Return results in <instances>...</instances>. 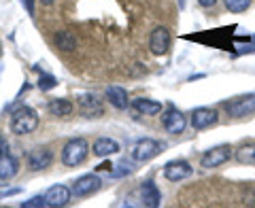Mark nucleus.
Listing matches in <instances>:
<instances>
[{"label": "nucleus", "instance_id": "nucleus-1", "mask_svg": "<svg viewBox=\"0 0 255 208\" xmlns=\"http://www.w3.org/2000/svg\"><path fill=\"white\" fill-rule=\"evenodd\" d=\"M38 127V115L34 108L30 106H21L11 115V132L17 136H26L32 134Z\"/></svg>", "mask_w": 255, "mask_h": 208}, {"label": "nucleus", "instance_id": "nucleus-2", "mask_svg": "<svg viewBox=\"0 0 255 208\" xmlns=\"http://www.w3.org/2000/svg\"><path fill=\"white\" fill-rule=\"evenodd\" d=\"M87 153H90V142L85 138H70L62 149V164L75 168L85 162Z\"/></svg>", "mask_w": 255, "mask_h": 208}, {"label": "nucleus", "instance_id": "nucleus-3", "mask_svg": "<svg viewBox=\"0 0 255 208\" xmlns=\"http://www.w3.org/2000/svg\"><path fill=\"white\" fill-rule=\"evenodd\" d=\"M226 113L234 119H243V117H249L255 113V94H247L241 96V98H234L223 104Z\"/></svg>", "mask_w": 255, "mask_h": 208}, {"label": "nucleus", "instance_id": "nucleus-4", "mask_svg": "<svg viewBox=\"0 0 255 208\" xmlns=\"http://www.w3.org/2000/svg\"><path fill=\"white\" fill-rule=\"evenodd\" d=\"M159 151H162V145H159L157 140H153V138H140L136 145L132 147L130 157L134 159V162L145 164V162H151L153 157H157Z\"/></svg>", "mask_w": 255, "mask_h": 208}, {"label": "nucleus", "instance_id": "nucleus-5", "mask_svg": "<svg viewBox=\"0 0 255 208\" xmlns=\"http://www.w3.org/2000/svg\"><path fill=\"white\" fill-rule=\"evenodd\" d=\"M232 157V147L230 145H219V147H213L209 151H204L202 157H200V166L211 170V168H219L226 162H230Z\"/></svg>", "mask_w": 255, "mask_h": 208}, {"label": "nucleus", "instance_id": "nucleus-6", "mask_svg": "<svg viewBox=\"0 0 255 208\" xmlns=\"http://www.w3.org/2000/svg\"><path fill=\"white\" fill-rule=\"evenodd\" d=\"M100 185H102V181L98 174H83V177H79L75 181V185L70 191H73L75 198H90L100 189Z\"/></svg>", "mask_w": 255, "mask_h": 208}, {"label": "nucleus", "instance_id": "nucleus-7", "mask_svg": "<svg viewBox=\"0 0 255 208\" xmlns=\"http://www.w3.org/2000/svg\"><path fill=\"white\" fill-rule=\"evenodd\" d=\"M77 110L81 113L85 119H96L105 113V106H102V100L94 94H83L77 102Z\"/></svg>", "mask_w": 255, "mask_h": 208}, {"label": "nucleus", "instance_id": "nucleus-8", "mask_svg": "<svg viewBox=\"0 0 255 208\" xmlns=\"http://www.w3.org/2000/svg\"><path fill=\"white\" fill-rule=\"evenodd\" d=\"M217 121H219L217 110L209 108V106L196 108L194 113H191V119H189V123H191V127H194V130H209V127L217 125Z\"/></svg>", "mask_w": 255, "mask_h": 208}, {"label": "nucleus", "instance_id": "nucleus-9", "mask_svg": "<svg viewBox=\"0 0 255 208\" xmlns=\"http://www.w3.org/2000/svg\"><path fill=\"white\" fill-rule=\"evenodd\" d=\"M170 32L168 28H164V26H157L153 28V32H151V36H149V49L153 55H166L170 49Z\"/></svg>", "mask_w": 255, "mask_h": 208}, {"label": "nucleus", "instance_id": "nucleus-10", "mask_svg": "<svg viewBox=\"0 0 255 208\" xmlns=\"http://www.w3.org/2000/svg\"><path fill=\"white\" fill-rule=\"evenodd\" d=\"M191 174H194V168H191V164L185 162V159H172V162H168L164 166V177L172 183L185 181L191 177Z\"/></svg>", "mask_w": 255, "mask_h": 208}, {"label": "nucleus", "instance_id": "nucleus-11", "mask_svg": "<svg viewBox=\"0 0 255 208\" xmlns=\"http://www.w3.org/2000/svg\"><path fill=\"white\" fill-rule=\"evenodd\" d=\"M51 162H53V153H51L49 147H36V149H32L28 153V168L30 170H34V172L49 168Z\"/></svg>", "mask_w": 255, "mask_h": 208}, {"label": "nucleus", "instance_id": "nucleus-12", "mask_svg": "<svg viewBox=\"0 0 255 208\" xmlns=\"http://www.w3.org/2000/svg\"><path fill=\"white\" fill-rule=\"evenodd\" d=\"M162 125L168 134H183V130L187 125V119L179 108H168L162 115Z\"/></svg>", "mask_w": 255, "mask_h": 208}, {"label": "nucleus", "instance_id": "nucleus-13", "mask_svg": "<svg viewBox=\"0 0 255 208\" xmlns=\"http://www.w3.org/2000/svg\"><path fill=\"white\" fill-rule=\"evenodd\" d=\"M70 196H73V191L66 185H53L47 189V194H45V206H51V208L66 206L70 202Z\"/></svg>", "mask_w": 255, "mask_h": 208}, {"label": "nucleus", "instance_id": "nucleus-14", "mask_svg": "<svg viewBox=\"0 0 255 208\" xmlns=\"http://www.w3.org/2000/svg\"><path fill=\"white\" fill-rule=\"evenodd\" d=\"M19 172V162L15 159V155L9 153V149L0 155V181H11L17 177Z\"/></svg>", "mask_w": 255, "mask_h": 208}, {"label": "nucleus", "instance_id": "nucleus-15", "mask_svg": "<svg viewBox=\"0 0 255 208\" xmlns=\"http://www.w3.org/2000/svg\"><path fill=\"white\" fill-rule=\"evenodd\" d=\"M140 202L149 208H157L162 204V194H159V189L153 181H145L140 185Z\"/></svg>", "mask_w": 255, "mask_h": 208}, {"label": "nucleus", "instance_id": "nucleus-16", "mask_svg": "<svg viewBox=\"0 0 255 208\" xmlns=\"http://www.w3.org/2000/svg\"><path fill=\"white\" fill-rule=\"evenodd\" d=\"M107 100L111 102V106H115L117 110H124L128 108V104H130V100H128V92L124 90V87H119V85H111L107 87Z\"/></svg>", "mask_w": 255, "mask_h": 208}, {"label": "nucleus", "instance_id": "nucleus-17", "mask_svg": "<svg viewBox=\"0 0 255 208\" xmlns=\"http://www.w3.org/2000/svg\"><path fill=\"white\" fill-rule=\"evenodd\" d=\"M117 151H119V142L113 138L102 136V138L94 140V155L96 157H111V155H115Z\"/></svg>", "mask_w": 255, "mask_h": 208}, {"label": "nucleus", "instance_id": "nucleus-18", "mask_svg": "<svg viewBox=\"0 0 255 208\" xmlns=\"http://www.w3.org/2000/svg\"><path fill=\"white\" fill-rule=\"evenodd\" d=\"M47 108H49V113L53 117H70L75 113V104L68 98H53L47 104Z\"/></svg>", "mask_w": 255, "mask_h": 208}, {"label": "nucleus", "instance_id": "nucleus-19", "mask_svg": "<svg viewBox=\"0 0 255 208\" xmlns=\"http://www.w3.org/2000/svg\"><path fill=\"white\" fill-rule=\"evenodd\" d=\"M53 45H55V49H60V51H75L77 36L70 30H60L58 34L53 36Z\"/></svg>", "mask_w": 255, "mask_h": 208}, {"label": "nucleus", "instance_id": "nucleus-20", "mask_svg": "<svg viewBox=\"0 0 255 208\" xmlns=\"http://www.w3.org/2000/svg\"><path fill=\"white\" fill-rule=\"evenodd\" d=\"M132 108L136 110V113L145 115V117L162 113V104L155 102V100H149V98H136V100H132Z\"/></svg>", "mask_w": 255, "mask_h": 208}, {"label": "nucleus", "instance_id": "nucleus-21", "mask_svg": "<svg viewBox=\"0 0 255 208\" xmlns=\"http://www.w3.org/2000/svg\"><path fill=\"white\" fill-rule=\"evenodd\" d=\"M236 162H241L245 166H255V140L247 142L236 151Z\"/></svg>", "mask_w": 255, "mask_h": 208}, {"label": "nucleus", "instance_id": "nucleus-22", "mask_svg": "<svg viewBox=\"0 0 255 208\" xmlns=\"http://www.w3.org/2000/svg\"><path fill=\"white\" fill-rule=\"evenodd\" d=\"M223 4L230 13H245L251 6V0H223Z\"/></svg>", "mask_w": 255, "mask_h": 208}, {"label": "nucleus", "instance_id": "nucleus-23", "mask_svg": "<svg viewBox=\"0 0 255 208\" xmlns=\"http://www.w3.org/2000/svg\"><path fill=\"white\" fill-rule=\"evenodd\" d=\"M55 85H58V79L51 75H41V79H38V90L41 92H49Z\"/></svg>", "mask_w": 255, "mask_h": 208}, {"label": "nucleus", "instance_id": "nucleus-24", "mask_svg": "<svg viewBox=\"0 0 255 208\" xmlns=\"http://www.w3.org/2000/svg\"><path fill=\"white\" fill-rule=\"evenodd\" d=\"M45 206V196H34L26 200V202H21V208H43Z\"/></svg>", "mask_w": 255, "mask_h": 208}, {"label": "nucleus", "instance_id": "nucleus-25", "mask_svg": "<svg viewBox=\"0 0 255 208\" xmlns=\"http://www.w3.org/2000/svg\"><path fill=\"white\" fill-rule=\"evenodd\" d=\"M17 194H21V189H19V187H13V189L0 191V198H11V196H17Z\"/></svg>", "mask_w": 255, "mask_h": 208}, {"label": "nucleus", "instance_id": "nucleus-26", "mask_svg": "<svg viewBox=\"0 0 255 208\" xmlns=\"http://www.w3.org/2000/svg\"><path fill=\"white\" fill-rule=\"evenodd\" d=\"M119 168V170H113V172H111V174H113V177L117 179V177H124V174H130L132 170H130V166H128V168H124V164L122 166H117Z\"/></svg>", "mask_w": 255, "mask_h": 208}, {"label": "nucleus", "instance_id": "nucleus-27", "mask_svg": "<svg viewBox=\"0 0 255 208\" xmlns=\"http://www.w3.org/2000/svg\"><path fill=\"white\" fill-rule=\"evenodd\" d=\"M198 4H200L202 9H213V6L217 4V0H198Z\"/></svg>", "mask_w": 255, "mask_h": 208}, {"label": "nucleus", "instance_id": "nucleus-28", "mask_svg": "<svg viewBox=\"0 0 255 208\" xmlns=\"http://www.w3.org/2000/svg\"><path fill=\"white\" fill-rule=\"evenodd\" d=\"M23 4H26V9L30 15H34V0H23Z\"/></svg>", "mask_w": 255, "mask_h": 208}, {"label": "nucleus", "instance_id": "nucleus-29", "mask_svg": "<svg viewBox=\"0 0 255 208\" xmlns=\"http://www.w3.org/2000/svg\"><path fill=\"white\" fill-rule=\"evenodd\" d=\"M4 151H6V142H4V138H2V136H0V155H2Z\"/></svg>", "mask_w": 255, "mask_h": 208}, {"label": "nucleus", "instance_id": "nucleus-30", "mask_svg": "<svg viewBox=\"0 0 255 208\" xmlns=\"http://www.w3.org/2000/svg\"><path fill=\"white\" fill-rule=\"evenodd\" d=\"M41 2H43V4H45V6H51V4H53V2H55V0H41Z\"/></svg>", "mask_w": 255, "mask_h": 208}]
</instances>
